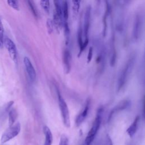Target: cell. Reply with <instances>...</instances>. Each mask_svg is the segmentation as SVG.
<instances>
[{
    "mask_svg": "<svg viewBox=\"0 0 145 145\" xmlns=\"http://www.w3.org/2000/svg\"><path fill=\"white\" fill-rule=\"evenodd\" d=\"M0 45H1V43H0Z\"/></svg>",
    "mask_w": 145,
    "mask_h": 145,
    "instance_id": "obj_31",
    "label": "cell"
},
{
    "mask_svg": "<svg viewBox=\"0 0 145 145\" xmlns=\"http://www.w3.org/2000/svg\"><path fill=\"white\" fill-rule=\"evenodd\" d=\"M134 63V58H130L124 67L121 70V72L120 73L118 80H117V91H120L124 85L125 84L126 80L130 75Z\"/></svg>",
    "mask_w": 145,
    "mask_h": 145,
    "instance_id": "obj_2",
    "label": "cell"
},
{
    "mask_svg": "<svg viewBox=\"0 0 145 145\" xmlns=\"http://www.w3.org/2000/svg\"><path fill=\"white\" fill-rule=\"evenodd\" d=\"M3 34H4L3 27L0 20V43L1 44L3 42Z\"/></svg>",
    "mask_w": 145,
    "mask_h": 145,
    "instance_id": "obj_25",
    "label": "cell"
},
{
    "mask_svg": "<svg viewBox=\"0 0 145 145\" xmlns=\"http://www.w3.org/2000/svg\"><path fill=\"white\" fill-rule=\"evenodd\" d=\"M17 118V112L16 110L12 108L10 109L8 111V125L11 126L13 125Z\"/></svg>",
    "mask_w": 145,
    "mask_h": 145,
    "instance_id": "obj_16",
    "label": "cell"
},
{
    "mask_svg": "<svg viewBox=\"0 0 145 145\" xmlns=\"http://www.w3.org/2000/svg\"><path fill=\"white\" fill-rule=\"evenodd\" d=\"M46 27H47V30L49 34H51L54 29V24L53 22V20L50 19H48L46 21Z\"/></svg>",
    "mask_w": 145,
    "mask_h": 145,
    "instance_id": "obj_22",
    "label": "cell"
},
{
    "mask_svg": "<svg viewBox=\"0 0 145 145\" xmlns=\"http://www.w3.org/2000/svg\"><path fill=\"white\" fill-rule=\"evenodd\" d=\"M23 62L25 67L26 71L28 74V75L29 76L30 80L32 82H35L36 78V72L32 63H31L30 59L27 57H25L24 58Z\"/></svg>",
    "mask_w": 145,
    "mask_h": 145,
    "instance_id": "obj_8",
    "label": "cell"
},
{
    "mask_svg": "<svg viewBox=\"0 0 145 145\" xmlns=\"http://www.w3.org/2000/svg\"><path fill=\"white\" fill-rule=\"evenodd\" d=\"M141 27H142V19L140 15L138 14L135 16L134 19L133 31V38L135 40L139 37L140 31H141Z\"/></svg>",
    "mask_w": 145,
    "mask_h": 145,
    "instance_id": "obj_11",
    "label": "cell"
},
{
    "mask_svg": "<svg viewBox=\"0 0 145 145\" xmlns=\"http://www.w3.org/2000/svg\"><path fill=\"white\" fill-rule=\"evenodd\" d=\"M57 93L62 122L65 127L69 128L70 127V117L67 105L64 99L61 96L59 90L58 88L57 89Z\"/></svg>",
    "mask_w": 145,
    "mask_h": 145,
    "instance_id": "obj_3",
    "label": "cell"
},
{
    "mask_svg": "<svg viewBox=\"0 0 145 145\" xmlns=\"http://www.w3.org/2000/svg\"><path fill=\"white\" fill-rule=\"evenodd\" d=\"M63 65L65 73L69 74L71 69V55L68 49H65L63 53Z\"/></svg>",
    "mask_w": 145,
    "mask_h": 145,
    "instance_id": "obj_9",
    "label": "cell"
},
{
    "mask_svg": "<svg viewBox=\"0 0 145 145\" xmlns=\"http://www.w3.org/2000/svg\"><path fill=\"white\" fill-rule=\"evenodd\" d=\"M21 127L20 123L18 122L13 125L9 126L5 131L2 134L1 138V142L2 143H5L11 140L16 137L20 131Z\"/></svg>",
    "mask_w": 145,
    "mask_h": 145,
    "instance_id": "obj_4",
    "label": "cell"
},
{
    "mask_svg": "<svg viewBox=\"0 0 145 145\" xmlns=\"http://www.w3.org/2000/svg\"><path fill=\"white\" fill-rule=\"evenodd\" d=\"M43 133L45 137L43 145H52L53 140V134L51 130L47 126H44Z\"/></svg>",
    "mask_w": 145,
    "mask_h": 145,
    "instance_id": "obj_13",
    "label": "cell"
},
{
    "mask_svg": "<svg viewBox=\"0 0 145 145\" xmlns=\"http://www.w3.org/2000/svg\"><path fill=\"white\" fill-rule=\"evenodd\" d=\"M90 20H91V7L89 6L87 7L84 14V27L83 33L85 39L88 38V31L90 26Z\"/></svg>",
    "mask_w": 145,
    "mask_h": 145,
    "instance_id": "obj_10",
    "label": "cell"
},
{
    "mask_svg": "<svg viewBox=\"0 0 145 145\" xmlns=\"http://www.w3.org/2000/svg\"><path fill=\"white\" fill-rule=\"evenodd\" d=\"M64 34L65 37V42L66 45H67L69 43L70 40V29L69 27V24L67 22H64Z\"/></svg>",
    "mask_w": 145,
    "mask_h": 145,
    "instance_id": "obj_17",
    "label": "cell"
},
{
    "mask_svg": "<svg viewBox=\"0 0 145 145\" xmlns=\"http://www.w3.org/2000/svg\"><path fill=\"white\" fill-rule=\"evenodd\" d=\"M139 121H140V116H137L134 118L132 123L127 129L126 133L130 138H132L136 133L138 127V124H139Z\"/></svg>",
    "mask_w": 145,
    "mask_h": 145,
    "instance_id": "obj_12",
    "label": "cell"
},
{
    "mask_svg": "<svg viewBox=\"0 0 145 145\" xmlns=\"http://www.w3.org/2000/svg\"><path fill=\"white\" fill-rule=\"evenodd\" d=\"M81 0H72V10L74 15H76L79 12Z\"/></svg>",
    "mask_w": 145,
    "mask_h": 145,
    "instance_id": "obj_18",
    "label": "cell"
},
{
    "mask_svg": "<svg viewBox=\"0 0 145 145\" xmlns=\"http://www.w3.org/2000/svg\"><path fill=\"white\" fill-rule=\"evenodd\" d=\"M92 56H93V48L92 47H90L89 48L88 56H87V63H89L91 61L92 59Z\"/></svg>",
    "mask_w": 145,
    "mask_h": 145,
    "instance_id": "obj_26",
    "label": "cell"
},
{
    "mask_svg": "<svg viewBox=\"0 0 145 145\" xmlns=\"http://www.w3.org/2000/svg\"><path fill=\"white\" fill-rule=\"evenodd\" d=\"M123 1H124V2H125V3H126V4L130 3V2L131 1V0H123Z\"/></svg>",
    "mask_w": 145,
    "mask_h": 145,
    "instance_id": "obj_29",
    "label": "cell"
},
{
    "mask_svg": "<svg viewBox=\"0 0 145 145\" xmlns=\"http://www.w3.org/2000/svg\"><path fill=\"white\" fill-rule=\"evenodd\" d=\"M62 16H61L60 15L57 14L55 11H54L53 20H52L54 24V27L58 32H59L62 27Z\"/></svg>",
    "mask_w": 145,
    "mask_h": 145,
    "instance_id": "obj_14",
    "label": "cell"
},
{
    "mask_svg": "<svg viewBox=\"0 0 145 145\" xmlns=\"http://www.w3.org/2000/svg\"><path fill=\"white\" fill-rule=\"evenodd\" d=\"M96 1H97L98 3H100V0H96Z\"/></svg>",
    "mask_w": 145,
    "mask_h": 145,
    "instance_id": "obj_30",
    "label": "cell"
},
{
    "mask_svg": "<svg viewBox=\"0 0 145 145\" xmlns=\"http://www.w3.org/2000/svg\"><path fill=\"white\" fill-rule=\"evenodd\" d=\"M40 5L44 11L48 14L50 11V2L49 0H41Z\"/></svg>",
    "mask_w": 145,
    "mask_h": 145,
    "instance_id": "obj_19",
    "label": "cell"
},
{
    "mask_svg": "<svg viewBox=\"0 0 145 145\" xmlns=\"http://www.w3.org/2000/svg\"><path fill=\"white\" fill-rule=\"evenodd\" d=\"M90 99L88 98L86 101V104L84 105V108L80 112V113L77 116L75 119V125L77 127L79 126L83 122V121L87 117L90 107Z\"/></svg>",
    "mask_w": 145,
    "mask_h": 145,
    "instance_id": "obj_6",
    "label": "cell"
},
{
    "mask_svg": "<svg viewBox=\"0 0 145 145\" xmlns=\"http://www.w3.org/2000/svg\"><path fill=\"white\" fill-rule=\"evenodd\" d=\"M8 5L16 10H19V3L18 0H7Z\"/></svg>",
    "mask_w": 145,
    "mask_h": 145,
    "instance_id": "obj_23",
    "label": "cell"
},
{
    "mask_svg": "<svg viewBox=\"0 0 145 145\" xmlns=\"http://www.w3.org/2000/svg\"><path fill=\"white\" fill-rule=\"evenodd\" d=\"M5 46L7 49L11 59L14 61L15 64L18 63V54L15 44L9 38H6L3 40Z\"/></svg>",
    "mask_w": 145,
    "mask_h": 145,
    "instance_id": "obj_5",
    "label": "cell"
},
{
    "mask_svg": "<svg viewBox=\"0 0 145 145\" xmlns=\"http://www.w3.org/2000/svg\"><path fill=\"white\" fill-rule=\"evenodd\" d=\"M27 3L28 5L29 6V8L30 9V10L31 11L32 14L33 15V16L35 18H37V10L35 8V6L34 5V3L32 1V0H27Z\"/></svg>",
    "mask_w": 145,
    "mask_h": 145,
    "instance_id": "obj_20",
    "label": "cell"
},
{
    "mask_svg": "<svg viewBox=\"0 0 145 145\" xmlns=\"http://www.w3.org/2000/svg\"><path fill=\"white\" fill-rule=\"evenodd\" d=\"M58 145H69V139L65 134H63L61 136Z\"/></svg>",
    "mask_w": 145,
    "mask_h": 145,
    "instance_id": "obj_24",
    "label": "cell"
},
{
    "mask_svg": "<svg viewBox=\"0 0 145 145\" xmlns=\"http://www.w3.org/2000/svg\"><path fill=\"white\" fill-rule=\"evenodd\" d=\"M82 35H83V31L82 29V27L81 25L80 24L79 27V29L78 31V42L79 44V48L82 46L83 41V37H82Z\"/></svg>",
    "mask_w": 145,
    "mask_h": 145,
    "instance_id": "obj_21",
    "label": "cell"
},
{
    "mask_svg": "<svg viewBox=\"0 0 145 145\" xmlns=\"http://www.w3.org/2000/svg\"><path fill=\"white\" fill-rule=\"evenodd\" d=\"M130 105H131V101L129 100H124L120 101L111 110L109 114L108 115V121L109 122L110 121L113 116L115 113L129 108L130 106Z\"/></svg>",
    "mask_w": 145,
    "mask_h": 145,
    "instance_id": "obj_7",
    "label": "cell"
},
{
    "mask_svg": "<svg viewBox=\"0 0 145 145\" xmlns=\"http://www.w3.org/2000/svg\"><path fill=\"white\" fill-rule=\"evenodd\" d=\"M61 12H62V18H63L64 22H67L69 18V11H68V5L66 0H65L62 5L61 6Z\"/></svg>",
    "mask_w": 145,
    "mask_h": 145,
    "instance_id": "obj_15",
    "label": "cell"
},
{
    "mask_svg": "<svg viewBox=\"0 0 145 145\" xmlns=\"http://www.w3.org/2000/svg\"><path fill=\"white\" fill-rule=\"evenodd\" d=\"M103 113V108L100 106L97 110L96 117L92 123V127L89 129L85 138L83 145H91L101 125Z\"/></svg>",
    "mask_w": 145,
    "mask_h": 145,
    "instance_id": "obj_1",
    "label": "cell"
},
{
    "mask_svg": "<svg viewBox=\"0 0 145 145\" xmlns=\"http://www.w3.org/2000/svg\"><path fill=\"white\" fill-rule=\"evenodd\" d=\"M104 145H113L112 144V140L110 137V136L107 134L105 137V143Z\"/></svg>",
    "mask_w": 145,
    "mask_h": 145,
    "instance_id": "obj_27",
    "label": "cell"
},
{
    "mask_svg": "<svg viewBox=\"0 0 145 145\" xmlns=\"http://www.w3.org/2000/svg\"><path fill=\"white\" fill-rule=\"evenodd\" d=\"M13 104H14V101H10V102L8 103V104H7V105L6 109L7 112H8V111L10 110V109H11V108L12 105H13Z\"/></svg>",
    "mask_w": 145,
    "mask_h": 145,
    "instance_id": "obj_28",
    "label": "cell"
}]
</instances>
